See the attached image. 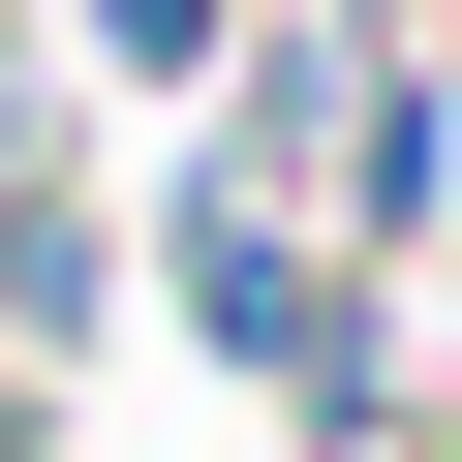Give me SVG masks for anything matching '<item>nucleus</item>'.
I'll return each mask as SVG.
<instances>
[{"instance_id":"nucleus-1","label":"nucleus","mask_w":462,"mask_h":462,"mask_svg":"<svg viewBox=\"0 0 462 462\" xmlns=\"http://www.w3.org/2000/svg\"><path fill=\"white\" fill-rule=\"evenodd\" d=\"M93 32H124V62H216V0H93Z\"/></svg>"}]
</instances>
